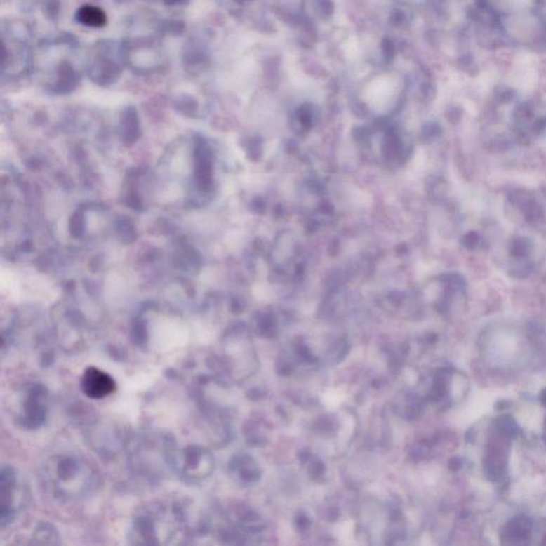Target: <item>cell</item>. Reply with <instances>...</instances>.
I'll use <instances>...</instances> for the list:
<instances>
[{
    "instance_id": "cell-4",
    "label": "cell",
    "mask_w": 546,
    "mask_h": 546,
    "mask_svg": "<svg viewBox=\"0 0 546 546\" xmlns=\"http://www.w3.org/2000/svg\"><path fill=\"white\" fill-rule=\"evenodd\" d=\"M131 462L133 469L138 470L143 475L147 474L149 477L155 476L156 470L165 469L166 467H174V460L176 453L173 447L166 440H160L159 438L145 439L140 443H137L131 453Z\"/></svg>"
},
{
    "instance_id": "cell-11",
    "label": "cell",
    "mask_w": 546,
    "mask_h": 546,
    "mask_svg": "<svg viewBox=\"0 0 546 546\" xmlns=\"http://www.w3.org/2000/svg\"><path fill=\"white\" fill-rule=\"evenodd\" d=\"M509 201L517 211L522 213L527 222L535 225L543 219V208L535 196L528 191H512L509 194Z\"/></svg>"
},
{
    "instance_id": "cell-13",
    "label": "cell",
    "mask_w": 546,
    "mask_h": 546,
    "mask_svg": "<svg viewBox=\"0 0 546 546\" xmlns=\"http://www.w3.org/2000/svg\"><path fill=\"white\" fill-rule=\"evenodd\" d=\"M75 18L80 25L89 28H102L108 22L106 12L93 5L81 6L76 11Z\"/></svg>"
},
{
    "instance_id": "cell-2",
    "label": "cell",
    "mask_w": 546,
    "mask_h": 546,
    "mask_svg": "<svg viewBox=\"0 0 546 546\" xmlns=\"http://www.w3.org/2000/svg\"><path fill=\"white\" fill-rule=\"evenodd\" d=\"M188 533L184 509L170 502H154L135 513L129 539L131 544L140 545L180 544Z\"/></svg>"
},
{
    "instance_id": "cell-8",
    "label": "cell",
    "mask_w": 546,
    "mask_h": 546,
    "mask_svg": "<svg viewBox=\"0 0 546 546\" xmlns=\"http://www.w3.org/2000/svg\"><path fill=\"white\" fill-rule=\"evenodd\" d=\"M80 389L90 399L100 400L114 393L116 383L112 375L98 367L90 366L84 371Z\"/></svg>"
},
{
    "instance_id": "cell-16",
    "label": "cell",
    "mask_w": 546,
    "mask_h": 546,
    "mask_svg": "<svg viewBox=\"0 0 546 546\" xmlns=\"http://www.w3.org/2000/svg\"><path fill=\"white\" fill-rule=\"evenodd\" d=\"M185 29L186 25L180 20H162L158 24V32L161 36H180Z\"/></svg>"
},
{
    "instance_id": "cell-18",
    "label": "cell",
    "mask_w": 546,
    "mask_h": 546,
    "mask_svg": "<svg viewBox=\"0 0 546 546\" xmlns=\"http://www.w3.org/2000/svg\"><path fill=\"white\" fill-rule=\"evenodd\" d=\"M533 270V264L528 258L524 260H513L510 266V276L513 278L524 279L531 274Z\"/></svg>"
},
{
    "instance_id": "cell-20",
    "label": "cell",
    "mask_w": 546,
    "mask_h": 546,
    "mask_svg": "<svg viewBox=\"0 0 546 546\" xmlns=\"http://www.w3.org/2000/svg\"><path fill=\"white\" fill-rule=\"evenodd\" d=\"M59 11H60V5L58 0H46L44 4V12L47 18L56 20L58 18Z\"/></svg>"
},
{
    "instance_id": "cell-21",
    "label": "cell",
    "mask_w": 546,
    "mask_h": 546,
    "mask_svg": "<svg viewBox=\"0 0 546 546\" xmlns=\"http://www.w3.org/2000/svg\"><path fill=\"white\" fill-rule=\"evenodd\" d=\"M178 104V108L186 112V114L194 112L198 109V104H197L196 100L192 98H189V96H184V98H180Z\"/></svg>"
},
{
    "instance_id": "cell-5",
    "label": "cell",
    "mask_w": 546,
    "mask_h": 546,
    "mask_svg": "<svg viewBox=\"0 0 546 546\" xmlns=\"http://www.w3.org/2000/svg\"><path fill=\"white\" fill-rule=\"evenodd\" d=\"M1 508H0V522L5 528L11 524L18 513L25 508L29 493L22 478L13 467H4L1 470Z\"/></svg>"
},
{
    "instance_id": "cell-22",
    "label": "cell",
    "mask_w": 546,
    "mask_h": 546,
    "mask_svg": "<svg viewBox=\"0 0 546 546\" xmlns=\"http://www.w3.org/2000/svg\"><path fill=\"white\" fill-rule=\"evenodd\" d=\"M189 3H190V0H164L165 6L170 8L182 7V6L188 5Z\"/></svg>"
},
{
    "instance_id": "cell-15",
    "label": "cell",
    "mask_w": 546,
    "mask_h": 546,
    "mask_svg": "<svg viewBox=\"0 0 546 546\" xmlns=\"http://www.w3.org/2000/svg\"><path fill=\"white\" fill-rule=\"evenodd\" d=\"M32 538L34 539L32 544H57L59 535L51 525L41 524L38 528L34 529Z\"/></svg>"
},
{
    "instance_id": "cell-17",
    "label": "cell",
    "mask_w": 546,
    "mask_h": 546,
    "mask_svg": "<svg viewBox=\"0 0 546 546\" xmlns=\"http://www.w3.org/2000/svg\"><path fill=\"white\" fill-rule=\"evenodd\" d=\"M531 525L529 521L520 519L511 523L510 527L507 529V535L511 539H526L531 535Z\"/></svg>"
},
{
    "instance_id": "cell-6",
    "label": "cell",
    "mask_w": 546,
    "mask_h": 546,
    "mask_svg": "<svg viewBox=\"0 0 546 546\" xmlns=\"http://www.w3.org/2000/svg\"><path fill=\"white\" fill-rule=\"evenodd\" d=\"M48 412V392L41 383L27 385L20 398L18 420L27 429H36L44 424Z\"/></svg>"
},
{
    "instance_id": "cell-10",
    "label": "cell",
    "mask_w": 546,
    "mask_h": 546,
    "mask_svg": "<svg viewBox=\"0 0 546 546\" xmlns=\"http://www.w3.org/2000/svg\"><path fill=\"white\" fill-rule=\"evenodd\" d=\"M29 62V51L25 42L20 40H4L3 39V73H11L14 69L24 71Z\"/></svg>"
},
{
    "instance_id": "cell-14",
    "label": "cell",
    "mask_w": 546,
    "mask_h": 546,
    "mask_svg": "<svg viewBox=\"0 0 546 546\" xmlns=\"http://www.w3.org/2000/svg\"><path fill=\"white\" fill-rule=\"evenodd\" d=\"M533 251V244L524 236H514L509 244V253L513 260L528 258Z\"/></svg>"
},
{
    "instance_id": "cell-9",
    "label": "cell",
    "mask_w": 546,
    "mask_h": 546,
    "mask_svg": "<svg viewBox=\"0 0 546 546\" xmlns=\"http://www.w3.org/2000/svg\"><path fill=\"white\" fill-rule=\"evenodd\" d=\"M79 81V72L76 67L69 61L61 60L53 69L47 89L51 93L67 94L77 88Z\"/></svg>"
},
{
    "instance_id": "cell-12",
    "label": "cell",
    "mask_w": 546,
    "mask_h": 546,
    "mask_svg": "<svg viewBox=\"0 0 546 546\" xmlns=\"http://www.w3.org/2000/svg\"><path fill=\"white\" fill-rule=\"evenodd\" d=\"M208 61L206 51L199 41L187 43L182 53V63L189 73H201Z\"/></svg>"
},
{
    "instance_id": "cell-19",
    "label": "cell",
    "mask_w": 546,
    "mask_h": 546,
    "mask_svg": "<svg viewBox=\"0 0 546 546\" xmlns=\"http://www.w3.org/2000/svg\"><path fill=\"white\" fill-rule=\"evenodd\" d=\"M461 242L465 249L470 250V251H476L481 244V236L477 232H469L462 237Z\"/></svg>"
},
{
    "instance_id": "cell-3",
    "label": "cell",
    "mask_w": 546,
    "mask_h": 546,
    "mask_svg": "<svg viewBox=\"0 0 546 546\" xmlns=\"http://www.w3.org/2000/svg\"><path fill=\"white\" fill-rule=\"evenodd\" d=\"M125 62L123 44L102 41L94 46V53L87 62L88 77L100 87L114 85L120 79Z\"/></svg>"
},
{
    "instance_id": "cell-1",
    "label": "cell",
    "mask_w": 546,
    "mask_h": 546,
    "mask_svg": "<svg viewBox=\"0 0 546 546\" xmlns=\"http://www.w3.org/2000/svg\"><path fill=\"white\" fill-rule=\"evenodd\" d=\"M42 481L53 498L62 502H76L95 492L100 486V476L87 460L62 453L53 455L44 464Z\"/></svg>"
},
{
    "instance_id": "cell-7",
    "label": "cell",
    "mask_w": 546,
    "mask_h": 546,
    "mask_svg": "<svg viewBox=\"0 0 546 546\" xmlns=\"http://www.w3.org/2000/svg\"><path fill=\"white\" fill-rule=\"evenodd\" d=\"M173 467L186 479H203L213 472V460L211 453L204 449L190 447L182 455H175Z\"/></svg>"
}]
</instances>
